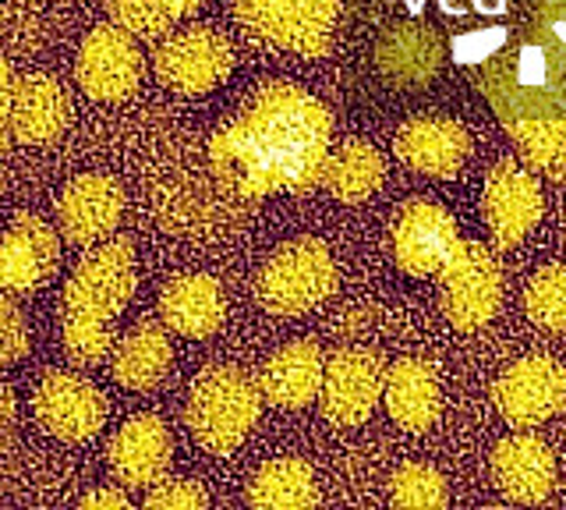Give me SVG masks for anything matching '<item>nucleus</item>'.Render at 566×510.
Returning <instances> with one entry per match:
<instances>
[{"instance_id": "33", "label": "nucleus", "mask_w": 566, "mask_h": 510, "mask_svg": "<svg viewBox=\"0 0 566 510\" xmlns=\"http://www.w3.org/2000/svg\"><path fill=\"white\" fill-rule=\"evenodd\" d=\"M506 40H510V29H503V25L460 32V37L453 40V61L464 64V67H478V64H485L489 58L500 54Z\"/></svg>"}, {"instance_id": "24", "label": "nucleus", "mask_w": 566, "mask_h": 510, "mask_svg": "<svg viewBox=\"0 0 566 510\" xmlns=\"http://www.w3.org/2000/svg\"><path fill=\"white\" fill-rule=\"evenodd\" d=\"M495 482L513 503H542L556 482V461L538 436H510L492 454Z\"/></svg>"}, {"instance_id": "7", "label": "nucleus", "mask_w": 566, "mask_h": 510, "mask_svg": "<svg viewBox=\"0 0 566 510\" xmlns=\"http://www.w3.org/2000/svg\"><path fill=\"white\" fill-rule=\"evenodd\" d=\"M439 298L457 330H478L492 320L503 298V270L485 244H453V252L439 267Z\"/></svg>"}, {"instance_id": "39", "label": "nucleus", "mask_w": 566, "mask_h": 510, "mask_svg": "<svg viewBox=\"0 0 566 510\" xmlns=\"http://www.w3.org/2000/svg\"><path fill=\"white\" fill-rule=\"evenodd\" d=\"M11 408H14V400H11V394H8V386L0 383V418H8Z\"/></svg>"}, {"instance_id": "22", "label": "nucleus", "mask_w": 566, "mask_h": 510, "mask_svg": "<svg viewBox=\"0 0 566 510\" xmlns=\"http://www.w3.org/2000/svg\"><path fill=\"white\" fill-rule=\"evenodd\" d=\"M323 347L312 341H294L280 347L276 355L262 365L259 373V391L262 400L276 404V408H308L318 400V386H323Z\"/></svg>"}, {"instance_id": "30", "label": "nucleus", "mask_w": 566, "mask_h": 510, "mask_svg": "<svg viewBox=\"0 0 566 510\" xmlns=\"http://www.w3.org/2000/svg\"><path fill=\"white\" fill-rule=\"evenodd\" d=\"M389 503L407 510H439L450 503L447 479L432 465L411 461L397 468L394 482H389Z\"/></svg>"}, {"instance_id": "18", "label": "nucleus", "mask_w": 566, "mask_h": 510, "mask_svg": "<svg viewBox=\"0 0 566 510\" xmlns=\"http://www.w3.org/2000/svg\"><path fill=\"white\" fill-rule=\"evenodd\" d=\"M71 121V103L57 79L22 75L11 85L8 125L18 146H50L64 135Z\"/></svg>"}, {"instance_id": "10", "label": "nucleus", "mask_w": 566, "mask_h": 510, "mask_svg": "<svg viewBox=\"0 0 566 510\" xmlns=\"http://www.w3.org/2000/svg\"><path fill=\"white\" fill-rule=\"evenodd\" d=\"M75 79L85 96L114 103L138 90L142 82V50L132 32L111 25L93 29L78 46Z\"/></svg>"}, {"instance_id": "20", "label": "nucleus", "mask_w": 566, "mask_h": 510, "mask_svg": "<svg viewBox=\"0 0 566 510\" xmlns=\"http://www.w3.org/2000/svg\"><path fill=\"white\" fill-rule=\"evenodd\" d=\"M471 153L464 125L450 117H415L397 132V156L429 178H453Z\"/></svg>"}, {"instance_id": "12", "label": "nucleus", "mask_w": 566, "mask_h": 510, "mask_svg": "<svg viewBox=\"0 0 566 510\" xmlns=\"http://www.w3.org/2000/svg\"><path fill=\"white\" fill-rule=\"evenodd\" d=\"M492 400L510 426H517V429L542 426V421L553 418L566 400L563 365H556L553 358H542V355L513 362L506 373L495 379Z\"/></svg>"}, {"instance_id": "16", "label": "nucleus", "mask_w": 566, "mask_h": 510, "mask_svg": "<svg viewBox=\"0 0 566 510\" xmlns=\"http://www.w3.org/2000/svg\"><path fill=\"white\" fill-rule=\"evenodd\" d=\"M542 217V188L535 174L513 164H500L485 181V220L500 249L524 241Z\"/></svg>"}, {"instance_id": "37", "label": "nucleus", "mask_w": 566, "mask_h": 510, "mask_svg": "<svg viewBox=\"0 0 566 510\" xmlns=\"http://www.w3.org/2000/svg\"><path fill=\"white\" fill-rule=\"evenodd\" d=\"M11 85H14V75H11V64L0 58V125H8V107H11Z\"/></svg>"}, {"instance_id": "17", "label": "nucleus", "mask_w": 566, "mask_h": 510, "mask_svg": "<svg viewBox=\"0 0 566 510\" xmlns=\"http://www.w3.org/2000/svg\"><path fill=\"white\" fill-rule=\"evenodd\" d=\"M174 454L170 429L156 415H135L111 436V471L120 486H153L167 475Z\"/></svg>"}, {"instance_id": "3", "label": "nucleus", "mask_w": 566, "mask_h": 510, "mask_svg": "<svg viewBox=\"0 0 566 510\" xmlns=\"http://www.w3.org/2000/svg\"><path fill=\"white\" fill-rule=\"evenodd\" d=\"M478 93L500 114L503 125L513 121L553 117L566 111V50L531 25L485 64L471 67Z\"/></svg>"}, {"instance_id": "27", "label": "nucleus", "mask_w": 566, "mask_h": 510, "mask_svg": "<svg viewBox=\"0 0 566 510\" xmlns=\"http://www.w3.org/2000/svg\"><path fill=\"white\" fill-rule=\"evenodd\" d=\"M315 503V475L301 457H273L255 471L252 486H248V507L259 510H305Z\"/></svg>"}, {"instance_id": "21", "label": "nucleus", "mask_w": 566, "mask_h": 510, "mask_svg": "<svg viewBox=\"0 0 566 510\" xmlns=\"http://www.w3.org/2000/svg\"><path fill=\"white\" fill-rule=\"evenodd\" d=\"M227 298L217 277L209 273H185L174 277L159 294V320L167 330L181 333L191 341H206L223 326Z\"/></svg>"}, {"instance_id": "25", "label": "nucleus", "mask_w": 566, "mask_h": 510, "mask_svg": "<svg viewBox=\"0 0 566 510\" xmlns=\"http://www.w3.org/2000/svg\"><path fill=\"white\" fill-rule=\"evenodd\" d=\"M111 373L128 391H156L174 365V347L164 323H138L111 347Z\"/></svg>"}, {"instance_id": "23", "label": "nucleus", "mask_w": 566, "mask_h": 510, "mask_svg": "<svg viewBox=\"0 0 566 510\" xmlns=\"http://www.w3.org/2000/svg\"><path fill=\"white\" fill-rule=\"evenodd\" d=\"M382 400H386L389 418H394L400 429L407 433L432 429V421L439 418V408H442L436 368L421 358H400L397 365H389L386 383H382Z\"/></svg>"}, {"instance_id": "1", "label": "nucleus", "mask_w": 566, "mask_h": 510, "mask_svg": "<svg viewBox=\"0 0 566 510\" xmlns=\"http://www.w3.org/2000/svg\"><path fill=\"white\" fill-rule=\"evenodd\" d=\"M333 117L312 93L273 82L244 103L209 143V174L230 199L255 202L273 191H308L323 178Z\"/></svg>"}, {"instance_id": "31", "label": "nucleus", "mask_w": 566, "mask_h": 510, "mask_svg": "<svg viewBox=\"0 0 566 510\" xmlns=\"http://www.w3.org/2000/svg\"><path fill=\"white\" fill-rule=\"evenodd\" d=\"M527 315L545 330H566V259L538 270L524 291Z\"/></svg>"}, {"instance_id": "2", "label": "nucleus", "mask_w": 566, "mask_h": 510, "mask_svg": "<svg viewBox=\"0 0 566 510\" xmlns=\"http://www.w3.org/2000/svg\"><path fill=\"white\" fill-rule=\"evenodd\" d=\"M138 288L135 244L128 238H106L93 244L61 298V337L75 365H96L114 347V323Z\"/></svg>"}, {"instance_id": "29", "label": "nucleus", "mask_w": 566, "mask_h": 510, "mask_svg": "<svg viewBox=\"0 0 566 510\" xmlns=\"http://www.w3.org/2000/svg\"><path fill=\"white\" fill-rule=\"evenodd\" d=\"M195 8H199V0H106L111 22L124 32H132L135 40L167 37Z\"/></svg>"}, {"instance_id": "13", "label": "nucleus", "mask_w": 566, "mask_h": 510, "mask_svg": "<svg viewBox=\"0 0 566 510\" xmlns=\"http://www.w3.org/2000/svg\"><path fill=\"white\" fill-rule=\"evenodd\" d=\"M124 217V188L111 174H78L57 202V231L78 249L106 241Z\"/></svg>"}, {"instance_id": "38", "label": "nucleus", "mask_w": 566, "mask_h": 510, "mask_svg": "<svg viewBox=\"0 0 566 510\" xmlns=\"http://www.w3.org/2000/svg\"><path fill=\"white\" fill-rule=\"evenodd\" d=\"M11 143H14V135H11V125H0V160H4V156H8Z\"/></svg>"}, {"instance_id": "35", "label": "nucleus", "mask_w": 566, "mask_h": 510, "mask_svg": "<svg viewBox=\"0 0 566 510\" xmlns=\"http://www.w3.org/2000/svg\"><path fill=\"white\" fill-rule=\"evenodd\" d=\"M542 37L553 40L559 50H566V4H556V0H542L535 8V19H531Z\"/></svg>"}, {"instance_id": "34", "label": "nucleus", "mask_w": 566, "mask_h": 510, "mask_svg": "<svg viewBox=\"0 0 566 510\" xmlns=\"http://www.w3.org/2000/svg\"><path fill=\"white\" fill-rule=\"evenodd\" d=\"M29 351V326L25 315L18 312L11 294H0V368H8Z\"/></svg>"}, {"instance_id": "15", "label": "nucleus", "mask_w": 566, "mask_h": 510, "mask_svg": "<svg viewBox=\"0 0 566 510\" xmlns=\"http://www.w3.org/2000/svg\"><path fill=\"white\" fill-rule=\"evenodd\" d=\"M460 241L457 223L442 206L429 199H411L394 223V256L397 267L411 277L439 273V267Z\"/></svg>"}, {"instance_id": "9", "label": "nucleus", "mask_w": 566, "mask_h": 510, "mask_svg": "<svg viewBox=\"0 0 566 510\" xmlns=\"http://www.w3.org/2000/svg\"><path fill=\"white\" fill-rule=\"evenodd\" d=\"M386 362L368 347H344L326 362L318 404L336 426H361L382 400Z\"/></svg>"}, {"instance_id": "14", "label": "nucleus", "mask_w": 566, "mask_h": 510, "mask_svg": "<svg viewBox=\"0 0 566 510\" xmlns=\"http://www.w3.org/2000/svg\"><path fill=\"white\" fill-rule=\"evenodd\" d=\"M61 241L57 231L35 214L14 217L0 235V294H32L57 270Z\"/></svg>"}, {"instance_id": "26", "label": "nucleus", "mask_w": 566, "mask_h": 510, "mask_svg": "<svg viewBox=\"0 0 566 510\" xmlns=\"http://www.w3.org/2000/svg\"><path fill=\"white\" fill-rule=\"evenodd\" d=\"M386 178V160L376 146L361 143V138H350L340 149H333L326 156V167H323V185L333 199H340L347 206H358L368 196H376L379 185Z\"/></svg>"}, {"instance_id": "28", "label": "nucleus", "mask_w": 566, "mask_h": 510, "mask_svg": "<svg viewBox=\"0 0 566 510\" xmlns=\"http://www.w3.org/2000/svg\"><path fill=\"white\" fill-rule=\"evenodd\" d=\"M506 128L531 170L545 178H566V111L553 117L513 121Z\"/></svg>"}, {"instance_id": "32", "label": "nucleus", "mask_w": 566, "mask_h": 510, "mask_svg": "<svg viewBox=\"0 0 566 510\" xmlns=\"http://www.w3.org/2000/svg\"><path fill=\"white\" fill-rule=\"evenodd\" d=\"M146 507L149 510H206L209 497H206V489L191 479H159L149 486Z\"/></svg>"}, {"instance_id": "6", "label": "nucleus", "mask_w": 566, "mask_h": 510, "mask_svg": "<svg viewBox=\"0 0 566 510\" xmlns=\"http://www.w3.org/2000/svg\"><path fill=\"white\" fill-rule=\"evenodd\" d=\"M234 14L252 40L323 58L340 19V0H234Z\"/></svg>"}, {"instance_id": "8", "label": "nucleus", "mask_w": 566, "mask_h": 510, "mask_svg": "<svg viewBox=\"0 0 566 510\" xmlns=\"http://www.w3.org/2000/svg\"><path fill=\"white\" fill-rule=\"evenodd\" d=\"M156 79L174 93L185 96H199L217 90V85L230 75L234 67V50H230V40L217 29L195 25V29H181L170 32V37L156 46Z\"/></svg>"}, {"instance_id": "36", "label": "nucleus", "mask_w": 566, "mask_h": 510, "mask_svg": "<svg viewBox=\"0 0 566 510\" xmlns=\"http://www.w3.org/2000/svg\"><path fill=\"white\" fill-rule=\"evenodd\" d=\"M78 507L85 510H96V507H132V497L120 489H111V486H99L93 492H85V497L78 500Z\"/></svg>"}, {"instance_id": "4", "label": "nucleus", "mask_w": 566, "mask_h": 510, "mask_svg": "<svg viewBox=\"0 0 566 510\" xmlns=\"http://www.w3.org/2000/svg\"><path fill=\"white\" fill-rule=\"evenodd\" d=\"M262 415L259 383L234 365H212L195 376L185 418L195 444L209 454H234Z\"/></svg>"}, {"instance_id": "11", "label": "nucleus", "mask_w": 566, "mask_h": 510, "mask_svg": "<svg viewBox=\"0 0 566 510\" xmlns=\"http://www.w3.org/2000/svg\"><path fill=\"white\" fill-rule=\"evenodd\" d=\"M32 412L50 436L67 439V444H85L103 429L106 397L96 383H88L78 373H46L35 386Z\"/></svg>"}, {"instance_id": "19", "label": "nucleus", "mask_w": 566, "mask_h": 510, "mask_svg": "<svg viewBox=\"0 0 566 510\" xmlns=\"http://www.w3.org/2000/svg\"><path fill=\"white\" fill-rule=\"evenodd\" d=\"M442 61H447L442 37L432 25H421V22L389 25L376 43L379 72L394 85H403V90H421V85H429L439 75Z\"/></svg>"}, {"instance_id": "40", "label": "nucleus", "mask_w": 566, "mask_h": 510, "mask_svg": "<svg viewBox=\"0 0 566 510\" xmlns=\"http://www.w3.org/2000/svg\"><path fill=\"white\" fill-rule=\"evenodd\" d=\"M556 4H566V0H556Z\"/></svg>"}, {"instance_id": "5", "label": "nucleus", "mask_w": 566, "mask_h": 510, "mask_svg": "<svg viewBox=\"0 0 566 510\" xmlns=\"http://www.w3.org/2000/svg\"><path fill=\"white\" fill-rule=\"evenodd\" d=\"M336 288V262L326 241L294 238L265 259L255 277V298L273 315H301L326 302Z\"/></svg>"}]
</instances>
